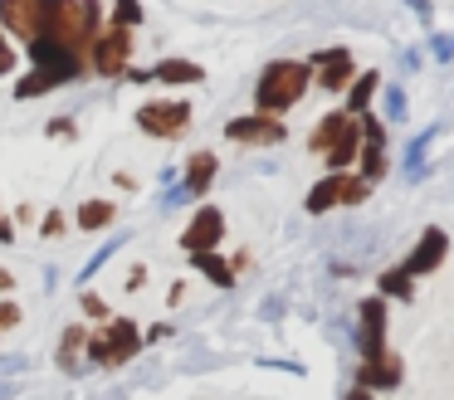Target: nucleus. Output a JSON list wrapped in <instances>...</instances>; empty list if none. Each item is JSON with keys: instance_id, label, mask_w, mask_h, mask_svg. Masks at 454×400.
Here are the masks:
<instances>
[{"instance_id": "nucleus-1", "label": "nucleus", "mask_w": 454, "mask_h": 400, "mask_svg": "<svg viewBox=\"0 0 454 400\" xmlns=\"http://www.w3.org/2000/svg\"><path fill=\"white\" fill-rule=\"evenodd\" d=\"M308 78H313V68L298 64V59H274V64H264V74H259V83H254V113L284 117L288 107L308 93Z\"/></svg>"}, {"instance_id": "nucleus-2", "label": "nucleus", "mask_w": 454, "mask_h": 400, "mask_svg": "<svg viewBox=\"0 0 454 400\" xmlns=\"http://www.w3.org/2000/svg\"><path fill=\"white\" fill-rule=\"evenodd\" d=\"M142 347H147V341H142V327L132 318H113L103 332H89V341H83V351H89L98 366H128Z\"/></svg>"}, {"instance_id": "nucleus-3", "label": "nucleus", "mask_w": 454, "mask_h": 400, "mask_svg": "<svg viewBox=\"0 0 454 400\" xmlns=\"http://www.w3.org/2000/svg\"><path fill=\"white\" fill-rule=\"evenodd\" d=\"M128 59H132V29L128 25H103L98 39L89 44V64L98 68L103 78H122L128 74Z\"/></svg>"}, {"instance_id": "nucleus-4", "label": "nucleus", "mask_w": 454, "mask_h": 400, "mask_svg": "<svg viewBox=\"0 0 454 400\" xmlns=\"http://www.w3.org/2000/svg\"><path fill=\"white\" fill-rule=\"evenodd\" d=\"M137 127L152 137H181L191 127V103L181 98H161V103H142L137 107Z\"/></svg>"}, {"instance_id": "nucleus-5", "label": "nucleus", "mask_w": 454, "mask_h": 400, "mask_svg": "<svg viewBox=\"0 0 454 400\" xmlns=\"http://www.w3.org/2000/svg\"><path fill=\"white\" fill-rule=\"evenodd\" d=\"M225 137L230 142H245V146H278L288 137V127L274 113H249V117H235L225 127Z\"/></svg>"}, {"instance_id": "nucleus-6", "label": "nucleus", "mask_w": 454, "mask_h": 400, "mask_svg": "<svg viewBox=\"0 0 454 400\" xmlns=\"http://www.w3.org/2000/svg\"><path fill=\"white\" fill-rule=\"evenodd\" d=\"M444 254H450V234H444L440 224H430V230H425L420 239H415V249L405 254L401 269L411 273V278H425V273H434V269L444 263Z\"/></svg>"}, {"instance_id": "nucleus-7", "label": "nucleus", "mask_w": 454, "mask_h": 400, "mask_svg": "<svg viewBox=\"0 0 454 400\" xmlns=\"http://www.w3.org/2000/svg\"><path fill=\"white\" fill-rule=\"evenodd\" d=\"M308 64L317 68V88H323V93H342V88L356 78L352 49H323V54H313Z\"/></svg>"}, {"instance_id": "nucleus-8", "label": "nucleus", "mask_w": 454, "mask_h": 400, "mask_svg": "<svg viewBox=\"0 0 454 400\" xmlns=\"http://www.w3.org/2000/svg\"><path fill=\"white\" fill-rule=\"evenodd\" d=\"M220 234H225V215H220L215 205H200V210L186 220V230H181V249H186V254H196V249H215Z\"/></svg>"}, {"instance_id": "nucleus-9", "label": "nucleus", "mask_w": 454, "mask_h": 400, "mask_svg": "<svg viewBox=\"0 0 454 400\" xmlns=\"http://www.w3.org/2000/svg\"><path fill=\"white\" fill-rule=\"evenodd\" d=\"M40 35L64 39V44L79 49V0H44V10H40Z\"/></svg>"}, {"instance_id": "nucleus-10", "label": "nucleus", "mask_w": 454, "mask_h": 400, "mask_svg": "<svg viewBox=\"0 0 454 400\" xmlns=\"http://www.w3.org/2000/svg\"><path fill=\"white\" fill-rule=\"evenodd\" d=\"M356 318H362V327H356V347H362V357H381L386 351V298H362Z\"/></svg>"}, {"instance_id": "nucleus-11", "label": "nucleus", "mask_w": 454, "mask_h": 400, "mask_svg": "<svg viewBox=\"0 0 454 400\" xmlns=\"http://www.w3.org/2000/svg\"><path fill=\"white\" fill-rule=\"evenodd\" d=\"M356 386H366V390H395V386H401V357H395L391 347H386L381 357H362V366H356Z\"/></svg>"}, {"instance_id": "nucleus-12", "label": "nucleus", "mask_w": 454, "mask_h": 400, "mask_svg": "<svg viewBox=\"0 0 454 400\" xmlns=\"http://www.w3.org/2000/svg\"><path fill=\"white\" fill-rule=\"evenodd\" d=\"M40 10L44 0H0V25L20 39H35L40 35Z\"/></svg>"}, {"instance_id": "nucleus-13", "label": "nucleus", "mask_w": 454, "mask_h": 400, "mask_svg": "<svg viewBox=\"0 0 454 400\" xmlns=\"http://www.w3.org/2000/svg\"><path fill=\"white\" fill-rule=\"evenodd\" d=\"M128 78H137V83H200L206 68L191 64V59H161L157 68H137V74H128Z\"/></svg>"}, {"instance_id": "nucleus-14", "label": "nucleus", "mask_w": 454, "mask_h": 400, "mask_svg": "<svg viewBox=\"0 0 454 400\" xmlns=\"http://www.w3.org/2000/svg\"><path fill=\"white\" fill-rule=\"evenodd\" d=\"M215 152H196V156H191V161H186V181H181V200H191V195H206L210 191V185H215Z\"/></svg>"}, {"instance_id": "nucleus-15", "label": "nucleus", "mask_w": 454, "mask_h": 400, "mask_svg": "<svg viewBox=\"0 0 454 400\" xmlns=\"http://www.w3.org/2000/svg\"><path fill=\"white\" fill-rule=\"evenodd\" d=\"M342 181H347V171H327L323 181H313L303 210H308V215H327L333 205H342Z\"/></svg>"}, {"instance_id": "nucleus-16", "label": "nucleus", "mask_w": 454, "mask_h": 400, "mask_svg": "<svg viewBox=\"0 0 454 400\" xmlns=\"http://www.w3.org/2000/svg\"><path fill=\"white\" fill-rule=\"evenodd\" d=\"M356 152H362V122L352 117V127H347V132H342V137H337V142L323 152L327 171H347V166L356 161Z\"/></svg>"}, {"instance_id": "nucleus-17", "label": "nucleus", "mask_w": 454, "mask_h": 400, "mask_svg": "<svg viewBox=\"0 0 454 400\" xmlns=\"http://www.w3.org/2000/svg\"><path fill=\"white\" fill-rule=\"evenodd\" d=\"M342 93H347V103H342V107H347L352 117H356V113H366V107H372V98L381 93V74H372V68H366V74H356L352 83L342 88Z\"/></svg>"}, {"instance_id": "nucleus-18", "label": "nucleus", "mask_w": 454, "mask_h": 400, "mask_svg": "<svg viewBox=\"0 0 454 400\" xmlns=\"http://www.w3.org/2000/svg\"><path fill=\"white\" fill-rule=\"evenodd\" d=\"M347 127H352V113H347V107H337V113H327V117H323V122H317V127H313V132H308V146H313V152H317V156H323V152H327V146H333V142H337V137H342V132H347Z\"/></svg>"}, {"instance_id": "nucleus-19", "label": "nucleus", "mask_w": 454, "mask_h": 400, "mask_svg": "<svg viewBox=\"0 0 454 400\" xmlns=\"http://www.w3.org/2000/svg\"><path fill=\"white\" fill-rule=\"evenodd\" d=\"M191 269L206 273L215 288H230V283H235V263H225L215 249H196V254H191Z\"/></svg>"}, {"instance_id": "nucleus-20", "label": "nucleus", "mask_w": 454, "mask_h": 400, "mask_svg": "<svg viewBox=\"0 0 454 400\" xmlns=\"http://www.w3.org/2000/svg\"><path fill=\"white\" fill-rule=\"evenodd\" d=\"M74 220H79V230H103V224L118 220V205H113V200H83Z\"/></svg>"}, {"instance_id": "nucleus-21", "label": "nucleus", "mask_w": 454, "mask_h": 400, "mask_svg": "<svg viewBox=\"0 0 454 400\" xmlns=\"http://www.w3.org/2000/svg\"><path fill=\"white\" fill-rule=\"evenodd\" d=\"M83 341H89V327H83V322L64 327V341H59V366L64 371H74V361L83 357Z\"/></svg>"}, {"instance_id": "nucleus-22", "label": "nucleus", "mask_w": 454, "mask_h": 400, "mask_svg": "<svg viewBox=\"0 0 454 400\" xmlns=\"http://www.w3.org/2000/svg\"><path fill=\"white\" fill-rule=\"evenodd\" d=\"M381 117H386V127H401L405 117H411V107H405V88H401V83L386 88V98H381Z\"/></svg>"}, {"instance_id": "nucleus-23", "label": "nucleus", "mask_w": 454, "mask_h": 400, "mask_svg": "<svg viewBox=\"0 0 454 400\" xmlns=\"http://www.w3.org/2000/svg\"><path fill=\"white\" fill-rule=\"evenodd\" d=\"M381 293H386V298H415V278L395 263V269L381 273Z\"/></svg>"}, {"instance_id": "nucleus-24", "label": "nucleus", "mask_w": 454, "mask_h": 400, "mask_svg": "<svg viewBox=\"0 0 454 400\" xmlns=\"http://www.w3.org/2000/svg\"><path fill=\"white\" fill-rule=\"evenodd\" d=\"M50 88H59V78L44 74V68H30V74H25L20 83H15V98L25 103V98H35V93H50Z\"/></svg>"}, {"instance_id": "nucleus-25", "label": "nucleus", "mask_w": 454, "mask_h": 400, "mask_svg": "<svg viewBox=\"0 0 454 400\" xmlns=\"http://www.w3.org/2000/svg\"><path fill=\"white\" fill-rule=\"evenodd\" d=\"M356 156H362V176H366V181H381V176H386V146H366L362 142V152H356Z\"/></svg>"}, {"instance_id": "nucleus-26", "label": "nucleus", "mask_w": 454, "mask_h": 400, "mask_svg": "<svg viewBox=\"0 0 454 400\" xmlns=\"http://www.w3.org/2000/svg\"><path fill=\"white\" fill-rule=\"evenodd\" d=\"M113 25L137 29L142 25V5H137V0H113Z\"/></svg>"}, {"instance_id": "nucleus-27", "label": "nucleus", "mask_w": 454, "mask_h": 400, "mask_svg": "<svg viewBox=\"0 0 454 400\" xmlns=\"http://www.w3.org/2000/svg\"><path fill=\"white\" fill-rule=\"evenodd\" d=\"M366 195H372V181H366V176H347L342 181V205H362Z\"/></svg>"}, {"instance_id": "nucleus-28", "label": "nucleus", "mask_w": 454, "mask_h": 400, "mask_svg": "<svg viewBox=\"0 0 454 400\" xmlns=\"http://www.w3.org/2000/svg\"><path fill=\"white\" fill-rule=\"evenodd\" d=\"M118 249H122V234H118V239H108V244H103V249L93 254L89 263H83V269H79V278H93V273H98V269H103V263H108V259H113V254H118Z\"/></svg>"}, {"instance_id": "nucleus-29", "label": "nucleus", "mask_w": 454, "mask_h": 400, "mask_svg": "<svg viewBox=\"0 0 454 400\" xmlns=\"http://www.w3.org/2000/svg\"><path fill=\"white\" fill-rule=\"evenodd\" d=\"M15 64H20V59H15V44H11V39H5V35H0V78L11 74Z\"/></svg>"}, {"instance_id": "nucleus-30", "label": "nucleus", "mask_w": 454, "mask_h": 400, "mask_svg": "<svg viewBox=\"0 0 454 400\" xmlns=\"http://www.w3.org/2000/svg\"><path fill=\"white\" fill-rule=\"evenodd\" d=\"M83 312H89V318H108V302H103L98 293H83Z\"/></svg>"}, {"instance_id": "nucleus-31", "label": "nucleus", "mask_w": 454, "mask_h": 400, "mask_svg": "<svg viewBox=\"0 0 454 400\" xmlns=\"http://www.w3.org/2000/svg\"><path fill=\"white\" fill-rule=\"evenodd\" d=\"M20 322V308L15 302H0V327H15Z\"/></svg>"}, {"instance_id": "nucleus-32", "label": "nucleus", "mask_w": 454, "mask_h": 400, "mask_svg": "<svg viewBox=\"0 0 454 400\" xmlns=\"http://www.w3.org/2000/svg\"><path fill=\"white\" fill-rule=\"evenodd\" d=\"M434 54H440V59H454V35L434 39Z\"/></svg>"}, {"instance_id": "nucleus-33", "label": "nucleus", "mask_w": 454, "mask_h": 400, "mask_svg": "<svg viewBox=\"0 0 454 400\" xmlns=\"http://www.w3.org/2000/svg\"><path fill=\"white\" fill-rule=\"evenodd\" d=\"M44 234H64V215H50V220H44Z\"/></svg>"}, {"instance_id": "nucleus-34", "label": "nucleus", "mask_w": 454, "mask_h": 400, "mask_svg": "<svg viewBox=\"0 0 454 400\" xmlns=\"http://www.w3.org/2000/svg\"><path fill=\"white\" fill-rule=\"evenodd\" d=\"M11 239H15V224L5 220V215H0V244H11Z\"/></svg>"}, {"instance_id": "nucleus-35", "label": "nucleus", "mask_w": 454, "mask_h": 400, "mask_svg": "<svg viewBox=\"0 0 454 400\" xmlns=\"http://www.w3.org/2000/svg\"><path fill=\"white\" fill-rule=\"evenodd\" d=\"M50 132L54 137H74V122H64V117H59V122H50Z\"/></svg>"}, {"instance_id": "nucleus-36", "label": "nucleus", "mask_w": 454, "mask_h": 400, "mask_svg": "<svg viewBox=\"0 0 454 400\" xmlns=\"http://www.w3.org/2000/svg\"><path fill=\"white\" fill-rule=\"evenodd\" d=\"M342 400H372V390H366V386H352V390H347Z\"/></svg>"}]
</instances>
